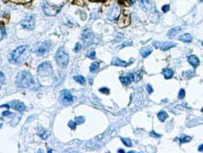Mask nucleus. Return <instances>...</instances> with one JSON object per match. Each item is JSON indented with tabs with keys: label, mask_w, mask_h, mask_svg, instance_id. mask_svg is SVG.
Instances as JSON below:
<instances>
[{
	"label": "nucleus",
	"mask_w": 203,
	"mask_h": 153,
	"mask_svg": "<svg viewBox=\"0 0 203 153\" xmlns=\"http://www.w3.org/2000/svg\"><path fill=\"white\" fill-rule=\"evenodd\" d=\"M82 48V46L81 44H80V43H76V46H75V48H74V51L75 52H78V51H80Z\"/></svg>",
	"instance_id": "nucleus-34"
},
{
	"label": "nucleus",
	"mask_w": 203,
	"mask_h": 153,
	"mask_svg": "<svg viewBox=\"0 0 203 153\" xmlns=\"http://www.w3.org/2000/svg\"><path fill=\"white\" fill-rule=\"evenodd\" d=\"M76 125H77V123H76V121H72V120H71V121H70L69 123H68L69 127L70 128L72 129V130H75V129H76Z\"/></svg>",
	"instance_id": "nucleus-30"
},
{
	"label": "nucleus",
	"mask_w": 203,
	"mask_h": 153,
	"mask_svg": "<svg viewBox=\"0 0 203 153\" xmlns=\"http://www.w3.org/2000/svg\"><path fill=\"white\" fill-rule=\"evenodd\" d=\"M75 121L77 123V125L83 124L85 122V118L83 117V116H78V117H76V119H75Z\"/></svg>",
	"instance_id": "nucleus-28"
},
{
	"label": "nucleus",
	"mask_w": 203,
	"mask_h": 153,
	"mask_svg": "<svg viewBox=\"0 0 203 153\" xmlns=\"http://www.w3.org/2000/svg\"><path fill=\"white\" fill-rule=\"evenodd\" d=\"M138 1L139 3L140 6L145 11H148L151 8V6H152L151 0H138Z\"/></svg>",
	"instance_id": "nucleus-14"
},
{
	"label": "nucleus",
	"mask_w": 203,
	"mask_h": 153,
	"mask_svg": "<svg viewBox=\"0 0 203 153\" xmlns=\"http://www.w3.org/2000/svg\"><path fill=\"white\" fill-rule=\"evenodd\" d=\"M119 12H120V9H119L118 6L117 5H115L108 13L109 19L111 20V21H113V20L116 19L118 18V16Z\"/></svg>",
	"instance_id": "nucleus-12"
},
{
	"label": "nucleus",
	"mask_w": 203,
	"mask_h": 153,
	"mask_svg": "<svg viewBox=\"0 0 203 153\" xmlns=\"http://www.w3.org/2000/svg\"><path fill=\"white\" fill-rule=\"evenodd\" d=\"M147 90L148 94H152V93H153V89H152V87H151V86L150 85V84H148V85L147 86Z\"/></svg>",
	"instance_id": "nucleus-38"
},
{
	"label": "nucleus",
	"mask_w": 203,
	"mask_h": 153,
	"mask_svg": "<svg viewBox=\"0 0 203 153\" xmlns=\"http://www.w3.org/2000/svg\"><path fill=\"white\" fill-rule=\"evenodd\" d=\"M15 83L20 88H28L31 86L33 85L35 81L30 72L27 70H22L17 74Z\"/></svg>",
	"instance_id": "nucleus-1"
},
{
	"label": "nucleus",
	"mask_w": 203,
	"mask_h": 153,
	"mask_svg": "<svg viewBox=\"0 0 203 153\" xmlns=\"http://www.w3.org/2000/svg\"><path fill=\"white\" fill-rule=\"evenodd\" d=\"M37 135H38L41 139H47L49 136V132L43 128H40L38 130V132H37Z\"/></svg>",
	"instance_id": "nucleus-20"
},
{
	"label": "nucleus",
	"mask_w": 203,
	"mask_h": 153,
	"mask_svg": "<svg viewBox=\"0 0 203 153\" xmlns=\"http://www.w3.org/2000/svg\"><path fill=\"white\" fill-rule=\"evenodd\" d=\"M188 61L189 64L192 65L193 68H197L199 64V60L196 55H191L188 58Z\"/></svg>",
	"instance_id": "nucleus-15"
},
{
	"label": "nucleus",
	"mask_w": 203,
	"mask_h": 153,
	"mask_svg": "<svg viewBox=\"0 0 203 153\" xmlns=\"http://www.w3.org/2000/svg\"><path fill=\"white\" fill-rule=\"evenodd\" d=\"M125 1H126V2H127V3H128V4H129V5H131V4H132V3H134V0H125Z\"/></svg>",
	"instance_id": "nucleus-40"
},
{
	"label": "nucleus",
	"mask_w": 203,
	"mask_h": 153,
	"mask_svg": "<svg viewBox=\"0 0 203 153\" xmlns=\"http://www.w3.org/2000/svg\"><path fill=\"white\" fill-rule=\"evenodd\" d=\"M99 91L102 93V94H106V95L109 94V90L108 88H106V87H103V88L99 89Z\"/></svg>",
	"instance_id": "nucleus-32"
},
{
	"label": "nucleus",
	"mask_w": 203,
	"mask_h": 153,
	"mask_svg": "<svg viewBox=\"0 0 203 153\" xmlns=\"http://www.w3.org/2000/svg\"><path fill=\"white\" fill-rule=\"evenodd\" d=\"M131 18L129 15H123L122 14L119 16L118 20V25L120 28H124L127 27L130 25Z\"/></svg>",
	"instance_id": "nucleus-9"
},
{
	"label": "nucleus",
	"mask_w": 203,
	"mask_h": 153,
	"mask_svg": "<svg viewBox=\"0 0 203 153\" xmlns=\"http://www.w3.org/2000/svg\"><path fill=\"white\" fill-rule=\"evenodd\" d=\"M55 59L57 64L60 68H66L67 66L68 62H69V55L64 49L60 48L57 51Z\"/></svg>",
	"instance_id": "nucleus-2"
},
{
	"label": "nucleus",
	"mask_w": 203,
	"mask_h": 153,
	"mask_svg": "<svg viewBox=\"0 0 203 153\" xmlns=\"http://www.w3.org/2000/svg\"><path fill=\"white\" fill-rule=\"evenodd\" d=\"M118 152H124V151L123 149H119V150L118 151Z\"/></svg>",
	"instance_id": "nucleus-42"
},
{
	"label": "nucleus",
	"mask_w": 203,
	"mask_h": 153,
	"mask_svg": "<svg viewBox=\"0 0 203 153\" xmlns=\"http://www.w3.org/2000/svg\"><path fill=\"white\" fill-rule=\"evenodd\" d=\"M60 104L62 105H70L73 103V97L69 90H64L60 92L59 97Z\"/></svg>",
	"instance_id": "nucleus-5"
},
{
	"label": "nucleus",
	"mask_w": 203,
	"mask_h": 153,
	"mask_svg": "<svg viewBox=\"0 0 203 153\" xmlns=\"http://www.w3.org/2000/svg\"><path fill=\"white\" fill-rule=\"evenodd\" d=\"M199 152H202V151H203V144L199 147Z\"/></svg>",
	"instance_id": "nucleus-41"
},
{
	"label": "nucleus",
	"mask_w": 203,
	"mask_h": 153,
	"mask_svg": "<svg viewBox=\"0 0 203 153\" xmlns=\"http://www.w3.org/2000/svg\"><path fill=\"white\" fill-rule=\"evenodd\" d=\"M163 75H164V77L166 79H170L173 75V70L170 69V68H166V69L163 70Z\"/></svg>",
	"instance_id": "nucleus-22"
},
{
	"label": "nucleus",
	"mask_w": 203,
	"mask_h": 153,
	"mask_svg": "<svg viewBox=\"0 0 203 153\" xmlns=\"http://www.w3.org/2000/svg\"><path fill=\"white\" fill-rule=\"evenodd\" d=\"M42 8H43L44 13L46 15H50V16H54L60 11V7L59 6H52V5L48 4L47 3H44L42 6Z\"/></svg>",
	"instance_id": "nucleus-7"
},
{
	"label": "nucleus",
	"mask_w": 203,
	"mask_h": 153,
	"mask_svg": "<svg viewBox=\"0 0 203 153\" xmlns=\"http://www.w3.org/2000/svg\"><path fill=\"white\" fill-rule=\"evenodd\" d=\"M2 127V124H0V129H1Z\"/></svg>",
	"instance_id": "nucleus-45"
},
{
	"label": "nucleus",
	"mask_w": 203,
	"mask_h": 153,
	"mask_svg": "<svg viewBox=\"0 0 203 153\" xmlns=\"http://www.w3.org/2000/svg\"><path fill=\"white\" fill-rule=\"evenodd\" d=\"M37 73L41 77H50L53 74L52 65L48 61L41 64L37 67Z\"/></svg>",
	"instance_id": "nucleus-4"
},
{
	"label": "nucleus",
	"mask_w": 203,
	"mask_h": 153,
	"mask_svg": "<svg viewBox=\"0 0 203 153\" xmlns=\"http://www.w3.org/2000/svg\"><path fill=\"white\" fill-rule=\"evenodd\" d=\"M120 80L124 85L130 84L134 80V74H130L126 77H120Z\"/></svg>",
	"instance_id": "nucleus-17"
},
{
	"label": "nucleus",
	"mask_w": 203,
	"mask_h": 153,
	"mask_svg": "<svg viewBox=\"0 0 203 153\" xmlns=\"http://www.w3.org/2000/svg\"><path fill=\"white\" fill-rule=\"evenodd\" d=\"M179 39L184 42H191L192 40V36L189 35V34L187 33V34H184V35L180 36V37L179 38Z\"/></svg>",
	"instance_id": "nucleus-21"
},
{
	"label": "nucleus",
	"mask_w": 203,
	"mask_h": 153,
	"mask_svg": "<svg viewBox=\"0 0 203 153\" xmlns=\"http://www.w3.org/2000/svg\"><path fill=\"white\" fill-rule=\"evenodd\" d=\"M112 64L115 66H120V67H126L128 66V63L125 62V61H122L120 58H115L113 60H112Z\"/></svg>",
	"instance_id": "nucleus-18"
},
{
	"label": "nucleus",
	"mask_w": 203,
	"mask_h": 153,
	"mask_svg": "<svg viewBox=\"0 0 203 153\" xmlns=\"http://www.w3.org/2000/svg\"><path fill=\"white\" fill-rule=\"evenodd\" d=\"M180 141L181 143H186V142H190L191 138L189 136H187V135H182V136L180 138Z\"/></svg>",
	"instance_id": "nucleus-26"
},
{
	"label": "nucleus",
	"mask_w": 203,
	"mask_h": 153,
	"mask_svg": "<svg viewBox=\"0 0 203 153\" xmlns=\"http://www.w3.org/2000/svg\"><path fill=\"white\" fill-rule=\"evenodd\" d=\"M93 35L90 31H86V32L83 34V42H84V44L86 47H89V45L91 44L92 42H93Z\"/></svg>",
	"instance_id": "nucleus-13"
},
{
	"label": "nucleus",
	"mask_w": 203,
	"mask_h": 153,
	"mask_svg": "<svg viewBox=\"0 0 203 153\" xmlns=\"http://www.w3.org/2000/svg\"><path fill=\"white\" fill-rule=\"evenodd\" d=\"M10 108L14 109L18 112H23L25 110V105L22 102L18 100H13L9 104Z\"/></svg>",
	"instance_id": "nucleus-11"
},
{
	"label": "nucleus",
	"mask_w": 203,
	"mask_h": 153,
	"mask_svg": "<svg viewBox=\"0 0 203 153\" xmlns=\"http://www.w3.org/2000/svg\"><path fill=\"white\" fill-rule=\"evenodd\" d=\"M87 57L89 58H91V59H94L95 57V51H91V52H90L89 54L87 55Z\"/></svg>",
	"instance_id": "nucleus-37"
},
{
	"label": "nucleus",
	"mask_w": 203,
	"mask_h": 153,
	"mask_svg": "<svg viewBox=\"0 0 203 153\" xmlns=\"http://www.w3.org/2000/svg\"><path fill=\"white\" fill-rule=\"evenodd\" d=\"M2 120V118H1V117H0V120Z\"/></svg>",
	"instance_id": "nucleus-47"
},
{
	"label": "nucleus",
	"mask_w": 203,
	"mask_h": 153,
	"mask_svg": "<svg viewBox=\"0 0 203 153\" xmlns=\"http://www.w3.org/2000/svg\"><path fill=\"white\" fill-rule=\"evenodd\" d=\"M157 116H158V119L160 120V121L164 122L165 120H167V118L168 117V115H167V113H166V112L162 111V112H160V113H158Z\"/></svg>",
	"instance_id": "nucleus-23"
},
{
	"label": "nucleus",
	"mask_w": 203,
	"mask_h": 153,
	"mask_svg": "<svg viewBox=\"0 0 203 153\" xmlns=\"http://www.w3.org/2000/svg\"><path fill=\"white\" fill-rule=\"evenodd\" d=\"M122 141L123 142V143L128 147H131L132 146V143H131V141L128 138H122Z\"/></svg>",
	"instance_id": "nucleus-27"
},
{
	"label": "nucleus",
	"mask_w": 203,
	"mask_h": 153,
	"mask_svg": "<svg viewBox=\"0 0 203 153\" xmlns=\"http://www.w3.org/2000/svg\"><path fill=\"white\" fill-rule=\"evenodd\" d=\"M99 68V63L94 62L91 64V66H90L89 68V70L91 72H95Z\"/></svg>",
	"instance_id": "nucleus-25"
},
{
	"label": "nucleus",
	"mask_w": 203,
	"mask_h": 153,
	"mask_svg": "<svg viewBox=\"0 0 203 153\" xmlns=\"http://www.w3.org/2000/svg\"><path fill=\"white\" fill-rule=\"evenodd\" d=\"M51 47V42L50 41H45L41 43L40 44L37 46L36 49H35V53L39 56H43L44 54H47L49 51H50Z\"/></svg>",
	"instance_id": "nucleus-6"
},
{
	"label": "nucleus",
	"mask_w": 203,
	"mask_h": 153,
	"mask_svg": "<svg viewBox=\"0 0 203 153\" xmlns=\"http://www.w3.org/2000/svg\"><path fill=\"white\" fill-rule=\"evenodd\" d=\"M185 94H186L185 90H184L183 89H181L180 92H179V95H178L179 99H183V98L185 97Z\"/></svg>",
	"instance_id": "nucleus-31"
},
{
	"label": "nucleus",
	"mask_w": 203,
	"mask_h": 153,
	"mask_svg": "<svg viewBox=\"0 0 203 153\" xmlns=\"http://www.w3.org/2000/svg\"><path fill=\"white\" fill-rule=\"evenodd\" d=\"M162 10H163V13H167V12H168L170 10V6L169 5H165V6H163L162 7Z\"/></svg>",
	"instance_id": "nucleus-36"
},
{
	"label": "nucleus",
	"mask_w": 203,
	"mask_h": 153,
	"mask_svg": "<svg viewBox=\"0 0 203 153\" xmlns=\"http://www.w3.org/2000/svg\"><path fill=\"white\" fill-rule=\"evenodd\" d=\"M26 46L21 45L19 47L16 48L15 50H13L8 55V61L12 64H16L18 63V60H19L20 57H21L25 51L26 50Z\"/></svg>",
	"instance_id": "nucleus-3"
},
{
	"label": "nucleus",
	"mask_w": 203,
	"mask_h": 153,
	"mask_svg": "<svg viewBox=\"0 0 203 153\" xmlns=\"http://www.w3.org/2000/svg\"><path fill=\"white\" fill-rule=\"evenodd\" d=\"M6 82V77H5L4 74L2 72H0V87L3 85Z\"/></svg>",
	"instance_id": "nucleus-29"
},
{
	"label": "nucleus",
	"mask_w": 203,
	"mask_h": 153,
	"mask_svg": "<svg viewBox=\"0 0 203 153\" xmlns=\"http://www.w3.org/2000/svg\"><path fill=\"white\" fill-rule=\"evenodd\" d=\"M151 52H152V48L150 46H146V47L142 48V49L140 51V54L143 58H147Z\"/></svg>",
	"instance_id": "nucleus-16"
},
{
	"label": "nucleus",
	"mask_w": 203,
	"mask_h": 153,
	"mask_svg": "<svg viewBox=\"0 0 203 153\" xmlns=\"http://www.w3.org/2000/svg\"><path fill=\"white\" fill-rule=\"evenodd\" d=\"M47 152H52V151H51V149H49L48 150H47Z\"/></svg>",
	"instance_id": "nucleus-43"
},
{
	"label": "nucleus",
	"mask_w": 203,
	"mask_h": 153,
	"mask_svg": "<svg viewBox=\"0 0 203 153\" xmlns=\"http://www.w3.org/2000/svg\"><path fill=\"white\" fill-rule=\"evenodd\" d=\"M11 1L14 2V3H27L31 2V0H11Z\"/></svg>",
	"instance_id": "nucleus-35"
},
{
	"label": "nucleus",
	"mask_w": 203,
	"mask_h": 153,
	"mask_svg": "<svg viewBox=\"0 0 203 153\" xmlns=\"http://www.w3.org/2000/svg\"><path fill=\"white\" fill-rule=\"evenodd\" d=\"M153 44L157 48H161L162 51H167L171 48L176 45V43L173 42H165V43H160L158 42H153Z\"/></svg>",
	"instance_id": "nucleus-10"
},
{
	"label": "nucleus",
	"mask_w": 203,
	"mask_h": 153,
	"mask_svg": "<svg viewBox=\"0 0 203 153\" xmlns=\"http://www.w3.org/2000/svg\"><path fill=\"white\" fill-rule=\"evenodd\" d=\"M199 2H200V3H203V0H198Z\"/></svg>",
	"instance_id": "nucleus-44"
},
{
	"label": "nucleus",
	"mask_w": 203,
	"mask_h": 153,
	"mask_svg": "<svg viewBox=\"0 0 203 153\" xmlns=\"http://www.w3.org/2000/svg\"><path fill=\"white\" fill-rule=\"evenodd\" d=\"M2 116H6V117H7V116H14V113H12V112H9V111H4L2 113Z\"/></svg>",
	"instance_id": "nucleus-33"
},
{
	"label": "nucleus",
	"mask_w": 203,
	"mask_h": 153,
	"mask_svg": "<svg viewBox=\"0 0 203 153\" xmlns=\"http://www.w3.org/2000/svg\"><path fill=\"white\" fill-rule=\"evenodd\" d=\"M202 45H203V42H202Z\"/></svg>",
	"instance_id": "nucleus-48"
},
{
	"label": "nucleus",
	"mask_w": 203,
	"mask_h": 153,
	"mask_svg": "<svg viewBox=\"0 0 203 153\" xmlns=\"http://www.w3.org/2000/svg\"><path fill=\"white\" fill-rule=\"evenodd\" d=\"M150 135L151 137H154V138H159V137H160V135H158V134H157L156 132H154L153 131L150 133Z\"/></svg>",
	"instance_id": "nucleus-39"
},
{
	"label": "nucleus",
	"mask_w": 203,
	"mask_h": 153,
	"mask_svg": "<svg viewBox=\"0 0 203 153\" xmlns=\"http://www.w3.org/2000/svg\"><path fill=\"white\" fill-rule=\"evenodd\" d=\"M74 80H76L77 83L81 84V85H84L85 83H86V80H85L84 77L81 76V75H80V76H75Z\"/></svg>",
	"instance_id": "nucleus-24"
},
{
	"label": "nucleus",
	"mask_w": 203,
	"mask_h": 153,
	"mask_svg": "<svg viewBox=\"0 0 203 153\" xmlns=\"http://www.w3.org/2000/svg\"><path fill=\"white\" fill-rule=\"evenodd\" d=\"M202 113H203V108H202Z\"/></svg>",
	"instance_id": "nucleus-46"
},
{
	"label": "nucleus",
	"mask_w": 203,
	"mask_h": 153,
	"mask_svg": "<svg viewBox=\"0 0 203 153\" xmlns=\"http://www.w3.org/2000/svg\"><path fill=\"white\" fill-rule=\"evenodd\" d=\"M21 25L22 28L27 30H32L35 25V15H28L23 21L22 22Z\"/></svg>",
	"instance_id": "nucleus-8"
},
{
	"label": "nucleus",
	"mask_w": 203,
	"mask_h": 153,
	"mask_svg": "<svg viewBox=\"0 0 203 153\" xmlns=\"http://www.w3.org/2000/svg\"><path fill=\"white\" fill-rule=\"evenodd\" d=\"M181 30H182L181 27H176V28H173L170 29V30L169 31L167 35H168V37H170V38L175 37V36L177 34H178L179 32H180Z\"/></svg>",
	"instance_id": "nucleus-19"
}]
</instances>
